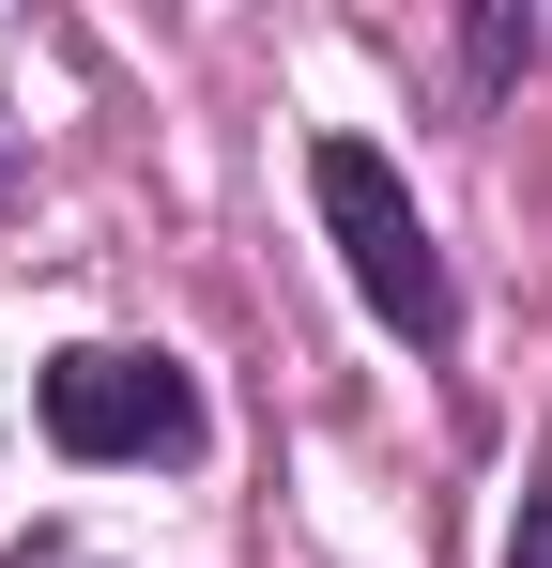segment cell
I'll list each match as a JSON object with an SVG mask.
<instances>
[{
	"label": "cell",
	"instance_id": "1",
	"mask_svg": "<svg viewBox=\"0 0 552 568\" xmlns=\"http://www.w3.org/2000/svg\"><path fill=\"white\" fill-rule=\"evenodd\" d=\"M307 200H323V231H338L354 292L399 323V338H415V354H430V338L460 323V292H446V246H430V215L399 200V170H384L368 139H323V154H307Z\"/></svg>",
	"mask_w": 552,
	"mask_h": 568
},
{
	"label": "cell",
	"instance_id": "2",
	"mask_svg": "<svg viewBox=\"0 0 552 568\" xmlns=\"http://www.w3.org/2000/svg\"><path fill=\"white\" fill-rule=\"evenodd\" d=\"M31 415H47V446L62 462H184L200 446V384L170 369V354H47V384H31Z\"/></svg>",
	"mask_w": 552,
	"mask_h": 568
},
{
	"label": "cell",
	"instance_id": "3",
	"mask_svg": "<svg viewBox=\"0 0 552 568\" xmlns=\"http://www.w3.org/2000/svg\"><path fill=\"white\" fill-rule=\"evenodd\" d=\"M507 568H552V462H538V491H522V523H507Z\"/></svg>",
	"mask_w": 552,
	"mask_h": 568
}]
</instances>
